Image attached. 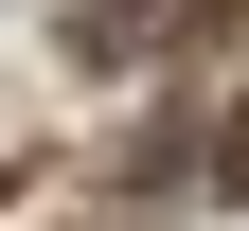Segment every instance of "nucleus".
Returning a JSON list of instances; mask_svg holds the SVG:
<instances>
[{
	"label": "nucleus",
	"mask_w": 249,
	"mask_h": 231,
	"mask_svg": "<svg viewBox=\"0 0 249 231\" xmlns=\"http://www.w3.org/2000/svg\"><path fill=\"white\" fill-rule=\"evenodd\" d=\"M196 178H213V195H249V107H231V124L196 142Z\"/></svg>",
	"instance_id": "1"
}]
</instances>
